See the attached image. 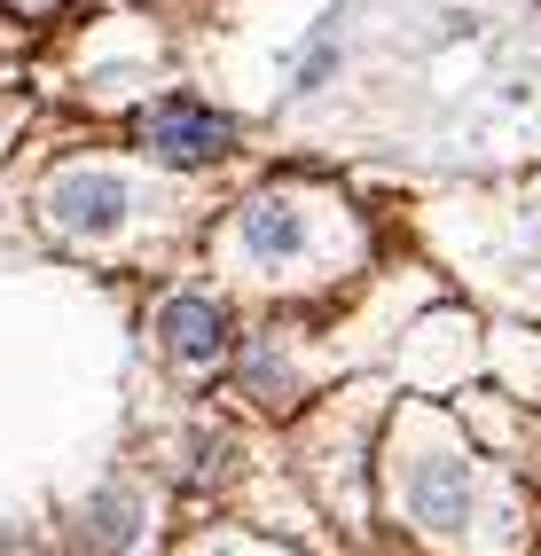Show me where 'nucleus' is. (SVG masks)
<instances>
[{
	"label": "nucleus",
	"instance_id": "f257e3e1",
	"mask_svg": "<svg viewBox=\"0 0 541 556\" xmlns=\"http://www.w3.org/2000/svg\"><path fill=\"white\" fill-rule=\"evenodd\" d=\"M126 212H134V189H126V173L111 165H63L40 180V219H48V236H71V243H111L126 228Z\"/></svg>",
	"mask_w": 541,
	"mask_h": 556
},
{
	"label": "nucleus",
	"instance_id": "f03ea898",
	"mask_svg": "<svg viewBox=\"0 0 541 556\" xmlns=\"http://www.w3.org/2000/svg\"><path fill=\"white\" fill-rule=\"evenodd\" d=\"M141 150L158 165H180V173H204L236 150V118L228 110H212L204 94H165L141 110Z\"/></svg>",
	"mask_w": 541,
	"mask_h": 556
},
{
	"label": "nucleus",
	"instance_id": "7ed1b4c3",
	"mask_svg": "<svg viewBox=\"0 0 541 556\" xmlns=\"http://www.w3.org/2000/svg\"><path fill=\"white\" fill-rule=\"evenodd\" d=\"M236 251L251 267H282V258L306 251V204L299 197H251L236 212Z\"/></svg>",
	"mask_w": 541,
	"mask_h": 556
},
{
	"label": "nucleus",
	"instance_id": "20e7f679",
	"mask_svg": "<svg viewBox=\"0 0 541 556\" xmlns=\"http://www.w3.org/2000/svg\"><path fill=\"white\" fill-rule=\"evenodd\" d=\"M158 345L180 361V368H204V361H221L228 353V314L197 299V290H180V299L158 306Z\"/></svg>",
	"mask_w": 541,
	"mask_h": 556
},
{
	"label": "nucleus",
	"instance_id": "39448f33",
	"mask_svg": "<svg viewBox=\"0 0 541 556\" xmlns=\"http://www.w3.org/2000/svg\"><path fill=\"white\" fill-rule=\"evenodd\" d=\"M416 517L424 526H455L463 509H471V470H463V455H431L424 470H416Z\"/></svg>",
	"mask_w": 541,
	"mask_h": 556
},
{
	"label": "nucleus",
	"instance_id": "423d86ee",
	"mask_svg": "<svg viewBox=\"0 0 541 556\" xmlns=\"http://www.w3.org/2000/svg\"><path fill=\"white\" fill-rule=\"evenodd\" d=\"M87 533H95V548H134L141 541V502L134 494H95L87 502Z\"/></svg>",
	"mask_w": 541,
	"mask_h": 556
},
{
	"label": "nucleus",
	"instance_id": "0eeeda50",
	"mask_svg": "<svg viewBox=\"0 0 541 556\" xmlns=\"http://www.w3.org/2000/svg\"><path fill=\"white\" fill-rule=\"evenodd\" d=\"M243 384H260V400H282V361L267 345H251L243 353Z\"/></svg>",
	"mask_w": 541,
	"mask_h": 556
},
{
	"label": "nucleus",
	"instance_id": "6e6552de",
	"mask_svg": "<svg viewBox=\"0 0 541 556\" xmlns=\"http://www.w3.org/2000/svg\"><path fill=\"white\" fill-rule=\"evenodd\" d=\"M0 40H9V24H0Z\"/></svg>",
	"mask_w": 541,
	"mask_h": 556
}]
</instances>
